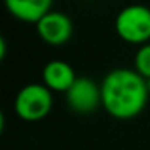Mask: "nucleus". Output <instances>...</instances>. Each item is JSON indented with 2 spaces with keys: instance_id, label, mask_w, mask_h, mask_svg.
<instances>
[{
  "instance_id": "obj_4",
  "label": "nucleus",
  "mask_w": 150,
  "mask_h": 150,
  "mask_svg": "<svg viewBox=\"0 0 150 150\" xmlns=\"http://www.w3.org/2000/svg\"><path fill=\"white\" fill-rule=\"evenodd\" d=\"M65 97L68 107L79 115L94 113L102 105L100 84L86 76H78V79L65 94Z\"/></svg>"
},
{
  "instance_id": "obj_8",
  "label": "nucleus",
  "mask_w": 150,
  "mask_h": 150,
  "mask_svg": "<svg viewBox=\"0 0 150 150\" xmlns=\"http://www.w3.org/2000/svg\"><path fill=\"white\" fill-rule=\"evenodd\" d=\"M134 69L144 79H150V42L137 49L134 57Z\"/></svg>"
},
{
  "instance_id": "obj_10",
  "label": "nucleus",
  "mask_w": 150,
  "mask_h": 150,
  "mask_svg": "<svg viewBox=\"0 0 150 150\" xmlns=\"http://www.w3.org/2000/svg\"><path fill=\"white\" fill-rule=\"evenodd\" d=\"M147 89H149V92H150V79H147Z\"/></svg>"
},
{
  "instance_id": "obj_6",
  "label": "nucleus",
  "mask_w": 150,
  "mask_h": 150,
  "mask_svg": "<svg viewBox=\"0 0 150 150\" xmlns=\"http://www.w3.org/2000/svg\"><path fill=\"white\" fill-rule=\"evenodd\" d=\"M78 79L74 69L63 60H52L42 69V84L52 92H68Z\"/></svg>"
},
{
  "instance_id": "obj_9",
  "label": "nucleus",
  "mask_w": 150,
  "mask_h": 150,
  "mask_svg": "<svg viewBox=\"0 0 150 150\" xmlns=\"http://www.w3.org/2000/svg\"><path fill=\"white\" fill-rule=\"evenodd\" d=\"M7 55V42L4 37H0V58H5Z\"/></svg>"
},
{
  "instance_id": "obj_1",
  "label": "nucleus",
  "mask_w": 150,
  "mask_h": 150,
  "mask_svg": "<svg viewBox=\"0 0 150 150\" xmlns=\"http://www.w3.org/2000/svg\"><path fill=\"white\" fill-rule=\"evenodd\" d=\"M102 107L116 120L136 118L145 108L149 100L147 79L136 69L115 68L105 74L100 82Z\"/></svg>"
},
{
  "instance_id": "obj_5",
  "label": "nucleus",
  "mask_w": 150,
  "mask_h": 150,
  "mask_svg": "<svg viewBox=\"0 0 150 150\" xmlns=\"http://www.w3.org/2000/svg\"><path fill=\"white\" fill-rule=\"evenodd\" d=\"M39 37L52 47L65 45L73 34V21L68 15L62 11H49L36 24Z\"/></svg>"
},
{
  "instance_id": "obj_3",
  "label": "nucleus",
  "mask_w": 150,
  "mask_h": 150,
  "mask_svg": "<svg viewBox=\"0 0 150 150\" xmlns=\"http://www.w3.org/2000/svg\"><path fill=\"white\" fill-rule=\"evenodd\" d=\"M53 108V92L47 86L31 82L20 89L15 98V111L24 121H40Z\"/></svg>"
},
{
  "instance_id": "obj_2",
  "label": "nucleus",
  "mask_w": 150,
  "mask_h": 150,
  "mask_svg": "<svg viewBox=\"0 0 150 150\" xmlns=\"http://www.w3.org/2000/svg\"><path fill=\"white\" fill-rule=\"evenodd\" d=\"M115 31L127 44L144 45L150 42V8L142 4L126 5L115 18Z\"/></svg>"
},
{
  "instance_id": "obj_7",
  "label": "nucleus",
  "mask_w": 150,
  "mask_h": 150,
  "mask_svg": "<svg viewBox=\"0 0 150 150\" xmlns=\"http://www.w3.org/2000/svg\"><path fill=\"white\" fill-rule=\"evenodd\" d=\"M52 4L53 0H5V7L11 16L34 24L52 11Z\"/></svg>"
}]
</instances>
